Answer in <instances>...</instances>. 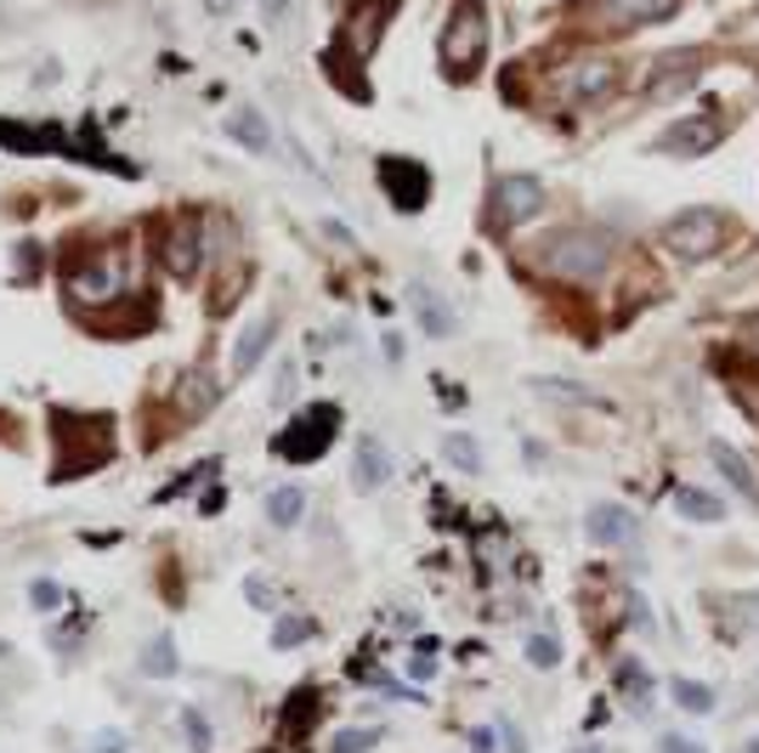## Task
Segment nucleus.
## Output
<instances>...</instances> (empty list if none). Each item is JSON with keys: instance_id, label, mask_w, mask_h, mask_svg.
Wrapping results in <instances>:
<instances>
[{"instance_id": "4be33fe9", "label": "nucleus", "mask_w": 759, "mask_h": 753, "mask_svg": "<svg viewBox=\"0 0 759 753\" xmlns=\"http://www.w3.org/2000/svg\"><path fill=\"white\" fill-rule=\"evenodd\" d=\"M528 663H533V669H555V663H561L555 635H528Z\"/></svg>"}, {"instance_id": "f3484780", "label": "nucleus", "mask_w": 759, "mask_h": 753, "mask_svg": "<svg viewBox=\"0 0 759 753\" xmlns=\"http://www.w3.org/2000/svg\"><path fill=\"white\" fill-rule=\"evenodd\" d=\"M414 312H419V328L425 335H454V312L443 306V295H432V290H414Z\"/></svg>"}, {"instance_id": "2f4dec72", "label": "nucleus", "mask_w": 759, "mask_h": 753, "mask_svg": "<svg viewBox=\"0 0 759 753\" xmlns=\"http://www.w3.org/2000/svg\"><path fill=\"white\" fill-rule=\"evenodd\" d=\"M584 753H595V747H584Z\"/></svg>"}, {"instance_id": "4468645a", "label": "nucleus", "mask_w": 759, "mask_h": 753, "mask_svg": "<svg viewBox=\"0 0 759 753\" xmlns=\"http://www.w3.org/2000/svg\"><path fill=\"white\" fill-rule=\"evenodd\" d=\"M301 515H306V488H278V493H267V522L278 527V533H290V527H301Z\"/></svg>"}, {"instance_id": "393cba45", "label": "nucleus", "mask_w": 759, "mask_h": 753, "mask_svg": "<svg viewBox=\"0 0 759 753\" xmlns=\"http://www.w3.org/2000/svg\"><path fill=\"white\" fill-rule=\"evenodd\" d=\"M306 635H312V624H306V618H283V624L272 629V646H278V651H283V646H301Z\"/></svg>"}, {"instance_id": "f8f14e48", "label": "nucleus", "mask_w": 759, "mask_h": 753, "mask_svg": "<svg viewBox=\"0 0 759 753\" xmlns=\"http://www.w3.org/2000/svg\"><path fill=\"white\" fill-rule=\"evenodd\" d=\"M352 482H357L363 493H374V488H386V482H392V453L380 448V437H357V453H352Z\"/></svg>"}, {"instance_id": "dca6fc26", "label": "nucleus", "mask_w": 759, "mask_h": 753, "mask_svg": "<svg viewBox=\"0 0 759 753\" xmlns=\"http://www.w3.org/2000/svg\"><path fill=\"white\" fill-rule=\"evenodd\" d=\"M708 453H715V464H720L726 477H731V488H737V493H742V499H748V504L759 510V482H753V470L742 464V453H737V448H726V442H715Z\"/></svg>"}, {"instance_id": "2eb2a0df", "label": "nucleus", "mask_w": 759, "mask_h": 753, "mask_svg": "<svg viewBox=\"0 0 759 753\" xmlns=\"http://www.w3.org/2000/svg\"><path fill=\"white\" fill-rule=\"evenodd\" d=\"M136 669L148 674V680H170V674L181 669V663H176V640H170V635L159 629V635H154L148 646H142V663H136Z\"/></svg>"}, {"instance_id": "6e6552de", "label": "nucleus", "mask_w": 759, "mask_h": 753, "mask_svg": "<svg viewBox=\"0 0 759 753\" xmlns=\"http://www.w3.org/2000/svg\"><path fill=\"white\" fill-rule=\"evenodd\" d=\"M612 80H618V69L601 63V57L573 63V69L561 74V97H566V103H595V97H606V91H612Z\"/></svg>"}, {"instance_id": "cd10ccee", "label": "nucleus", "mask_w": 759, "mask_h": 753, "mask_svg": "<svg viewBox=\"0 0 759 753\" xmlns=\"http://www.w3.org/2000/svg\"><path fill=\"white\" fill-rule=\"evenodd\" d=\"M663 753H703L692 736H663Z\"/></svg>"}, {"instance_id": "c85d7f7f", "label": "nucleus", "mask_w": 759, "mask_h": 753, "mask_svg": "<svg viewBox=\"0 0 759 753\" xmlns=\"http://www.w3.org/2000/svg\"><path fill=\"white\" fill-rule=\"evenodd\" d=\"M97 753H125V736H119V731H108V736H97Z\"/></svg>"}, {"instance_id": "aec40b11", "label": "nucleus", "mask_w": 759, "mask_h": 753, "mask_svg": "<svg viewBox=\"0 0 759 753\" xmlns=\"http://www.w3.org/2000/svg\"><path fill=\"white\" fill-rule=\"evenodd\" d=\"M669 697L680 702L686 714H715V691L697 686V680H669Z\"/></svg>"}, {"instance_id": "6ab92c4d", "label": "nucleus", "mask_w": 759, "mask_h": 753, "mask_svg": "<svg viewBox=\"0 0 759 753\" xmlns=\"http://www.w3.org/2000/svg\"><path fill=\"white\" fill-rule=\"evenodd\" d=\"M675 504H680V515H692V522H726V504H720L715 493L680 488V493H675Z\"/></svg>"}, {"instance_id": "20e7f679", "label": "nucleus", "mask_w": 759, "mask_h": 753, "mask_svg": "<svg viewBox=\"0 0 759 753\" xmlns=\"http://www.w3.org/2000/svg\"><path fill=\"white\" fill-rule=\"evenodd\" d=\"M380 187H386L397 216H419L425 199H432V170L414 159H380Z\"/></svg>"}, {"instance_id": "9b49d317", "label": "nucleus", "mask_w": 759, "mask_h": 753, "mask_svg": "<svg viewBox=\"0 0 759 753\" xmlns=\"http://www.w3.org/2000/svg\"><path fill=\"white\" fill-rule=\"evenodd\" d=\"M272 335H278V317H272V312H261V317H250V323L239 328V341H232V368H239V374H250V368H261V357H267V346H272Z\"/></svg>"}, {"instance_id": "1a4fd4ad", "label": "nucleus", "mask_w": 759, "mask_h": 753, "mask_svg": "<svg viewBox=\"0 0 759 753\" xmlns=\"http://www.w3.org/2000/svg\"><path fill=\"white\" fill-rule=\"evenodd\" d=\"M720 143V125L715 119H680V125H669V130H663V154H675V159H697V154H708V148H715Z\"/></svg>"}, {"instance_id": "ddd939ff", "label": "nucleus", "mask_w": 759, "mask_h": 753, "mask_svg": "<svg viewBox=\"0 0 759 753\" xmlns=\"http://www.w3.org/2000/svg\"><path fill=\"white\" fill-rule=\"evenodd\" d=\"M227 136L239 148H250V154H272V130H267V119L256 108H232L227 114Z\"/></svg>"}, {"instance_id": "f03ea898", "label": "nucleus", "mask_w": 759, "mask_h": 753, "mask_svg": "<svg viewBox=\"0 0 759 753\" xmlns=\"http://www.w3.org/2000/svg\"><path fill=\"white\" fill-rule=\"evenodd\" d=\"M443 69L454 74V80H465L470 69L482 63V52H488V18H482V0H459L454 7V18H448V29H443Z\"/></svg>"}, {"instance_id": "b1692460", "label": "nucleus", "mask_w": 759, "mask_h": 753, "mask_svg": "<svg viewBox=\"0 0 759 753\" xmlns=\"http://www.w3.org/2000/svg\"><path fill=\"white\" fill-rule=\"evenodd\" d=\"M443 453H448L459 470H477V464H482V453H477V442H470V437H448V442H443Z\"/></svg>"}, {"instance_id": "7c9ffc66", "label": "nucleus", "mask_w": 759, "mask_h": 753, "mask_svg": "<svg viewBox=\"0 0 759 753\" xmlns=\"http://www.w3.org/2000/svg\"><path fill=\"white\" fill-rule=\"evenodd\" d=\"M0 657H7V640H0Z\"/></svg>"}, {"instance_id": "bb28decb", "label": "nucleus", "mask_w": 759, "mask_h": 753, "mask_svg": "<svg viewBox=\"0 0 759 753\" xmlns=\"http://www.w3.org/2000/svg\"><path fill=\"white\" fill-rule=\"evenodd\" d=\"M261 18H267V29H278L283 18H290V0H261Z\"/></svg>"}, {"instance_id": "423d86ee", "label": "nucleus", "mask_w": 759, "mask_h": 753, "mask_svg": "<svg viewBox=\"0 0 759 753\" xmlns=\"http://www.w3.org/2000/svg\"><path fill=\"white\" fill-rule=\"evenodd\" d=\"M544 210V181L539 176H499L493 187V227H521Z\"/></svg>"}, {"instance_id": "a211bd4d", "label": "nucleus", "mask_w": 759, "mask_h": 753, "mask_svg": "<svg viewBox=\"0 0 759 753\" xmlns=\"http://www.w3.org/2000/svg\"><path fill=\"white\" fill-rule=\"evenodd\" d=\"M194 255H199V221L187 216L170 232V272H194Z\"/></svg>"}, {"instance_id": "5701e85b", "label": "nucleus", "mask_w": 759, "mask_h": 753, "mask_svg": "<svg viewBox=\"0 0 759 753\" xmlns=\"http://www.w3.org/2000/svg\"><path fill=\"white\" fill-rule=\"evenodd\" d=\"M374 742H380V731L363 725V731H341L335 742H329V753H363V747H374Z\"/></svg>"}, {"instance_id": "9d476101", "label": "nucleus", "mask_w": 759, "mask_h": 753, "mask_svg": "<svg viewBox=\"0 0 759 753\" xmlns=\"http://www.w3.org/2000/svg\"><path fill=\"white\" fill-rule=\"evenodd\" d=\"M675 12H680V0H606V23L618 29V34L663 23V18H675Z\"/></svg>"}, {"instance_id": "f257e3e1", "label": "nucleus", "mask_w": 759, "mask_h": 753, "mask_svg": "<svg viewBox=\"0 0 759 753\" xmlns=\"http://www.w3.org/2000/svg\"><path fill=\"white\" fill-rule=\"evenodd\" d=\"M606 261H612V239L601 227H566L544 244V266L561 272V278H579V284L584 278H601Z\"/></svg>"}, {"instance_id": "c756f323", "label": "nucleus", "mask_w": 759, "mask_h": 753, "mask_svg": "<svg viewBox=\"0 0 759 753\" xmlns=\"http://www.w3.org/2000/svg\"><path fill=\"white\" fill-rule=\"evenodd\" d=\"M210 12H227V0H210Z\"/></svg>"}, {"instance_id": "412c9836", "label": "nucleus", "mask_w": 759, "mask_h": 753, "mask_svg": "<svg viewBox=\"0 0 759 753\" xmlns=\"http://www.w3.org/2000/svg\"><path fill=\"white\" fill-rule=\"evenodd\" d=\"M181 736H187L194 753H210V742H216V731H210V720L199 709H181Z\"/></svg>"}, {"instance_id": "a878e982", "label": "nucleus", "mask_w": 759, "mask_h": 753, "mask_svg": "<svg viewBox=\"0 0 759 753\" xmlns=\"http://www.w3.org/2000/svg\"><path fill=\"white\" fill-rule=\"evenodd\" d=\"M29 600H34V606H40V611H52V606H58V600H63V589H58V584H45V578H40V584H34V589H29Z\"/></svg>"}, {"instance_id": "7ed1b4c3", "label": "nucleus", "mask_w": 759, "mask_h": 753, "mask_svg": "<svg viewBox=\"0 0 759 753\" xmlns=\"http://www.w3.org/2000/svg\"><path fill=\"white\" fill-rule=\"evenodd\" d=\"M720 239H726V221L715 210H686V216H675L669 227H663V244H669V255H680V261L715 255Z\"/></svg>"}, {"instance_id": "39448f33", "label": "nucleus", "mask_w": 759, "mask_h": 753, "mask_svg": "<svg viewBox=\"0 0 759 753\" xmlns=\"http://www.w3.org/2000/svg\"><path fill=\"white\" fill-rule=\"evenodd\" d=\"M335 426H341V408H306L290 431H283L278 442H272V453H283V459H318L323 448H329V437H335Z\"/></svg>"}, {"instance_id": "0eeeda50", "label": "nucleus", "mask_w": 759, "mask_h": 753, "mask_svg": "<svg viewBox=\"0 0 759 753\" xmlns=\"http://www.w3.org/2000/svg\"><path fill=\"white\" fill-rule=\"evenodd\" d=\"M590 538H595L601 550H635V544H641L635 510H624V504H595V510H590Z\"/></svg>"}]
</instances>
